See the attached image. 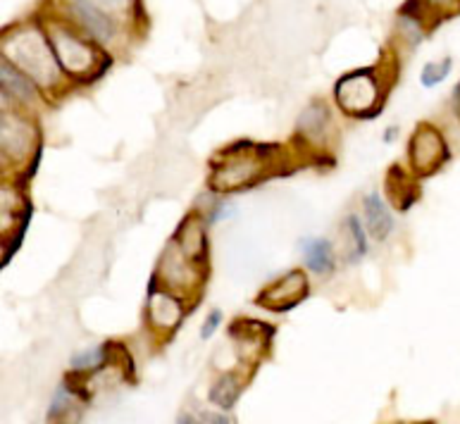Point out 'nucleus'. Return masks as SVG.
<instances>
[{"mask_svg": "<svg viewBox=\"0 0 460 424\" xmlns=\"http://www.w3.org/2000/svg\"><path fill=\"white\" fill-rule=\"evenodd\" d=\"M75 13L79 14V20L86 29H89L91 34L101 39V41H108L112 36V22L111 17L105 13H101L96 5H91V3H75Z\"/></svg>", "mask_w": 460, "mask_h": 424, "instance_id": "1", "label": "nucleus"}, {"mask_svg": "<svg viewBox=\"0 0 460 424\" xmlns=\"http://www.w3.org/2000/svg\"><path fill=\"white\" fill-rule=\"evenodd\" d=\"M365 212H367V225H370V232L377 236V239H385L386 234L392 232V217H389V212H386L385 203L379 200L377 193H370L367 199H365Z\"/></svg>", "mask_w": 460, "mask_h": 424, "instance_id": "2", "label": "nucleus"}, {"mask_svg": "<svg viewBox=\"0 0 460 424\" xmlns=\"http://www.w3.org/2000/svg\"><path fill=\"white\" fill-rule=\"evenodd\" d=\"M305 248V261H308L310 269L315 272H327L332 269L334 261H332V246L324 239H313L303 243Z\"/></svg>", "mask_w": 460, "mask_h": 424, "instance_id": "3", "label": "nucleus"}, {"mask_svg": "<svg viewBox=\"0 0 460 424\" xmlns=\"http://www.w3.org/2000/svg\"><path fill=\"white\" fill-rule=\"evenodd\" d=\"M210 396H213L215 403L222 405V408L227 411V408L234 405L232 401H236V396H239V389H236V384H234L232 376H222L220 382L213 386V393H210Z\"/></svg>", "mask_w": 460, "mask_h": 424, "instance_id": "4", "label": "nucleus"}, {"mask_svg": "<svg viewBox=\"0 0 460 424\" xmlns=\"http://www.w3.org/2000/svg\"><path fill=\"white\" fill-rule=\"evenodd\" d=\"M448 69H451V60H444L441 65H427L425 72H422V84H425V86L439 84L441 79L448 75Z\"/></svg>", "mask_w": 460, "mask_h": 424, "instance_id": "5", "label": "nucleus"}, {"mask_svg": "<svg viewBox=\"0 0 460 424\" xmlns=\"http://www.w3.org/2000/svg\"><path fill=\"white\" fill-rule=\"evenodd\" d=\"M103 360H105L103 349H93V350H89V353L76 356L75 360H72V365H75L76 370H79V367H82V370H91V367H96V365H101Z\"/></svg>", "mask_w": 460, "mask_h": 424, "instance_id": "6", "label": "nucleus"}, {"mask_svg": "<svg viewBox=\"0 0 460 424\" xmlns=\"http://www.w3.org/2000/svg\"><path fill=\"white\" fill-rule=\"evenodd\" d=\"M14 79V72L10 67H7V65H3V84H10ZM14 93H17V96L20 98H29L31 96V89H29V86H14Z\"/></svg>", "mask_w": 460, "mask_h": 424, "instance_id": "7", "label": "nucleus"}, {"mask_svg": "<svg viewBox=\"0 0 460 424\" xmlns=\"http://www.w3.org/2000/svg\"><path fill=\"white\" fill-rule=\"evenodd\" d=\"M349 226L350 232L356 234V241H358V255H363L365 251H367V243H365V234L363 229H360V225H358L356 217H349Z\"/></svg>", "mask_w": 460, "mask_h": 424, "instance_id": "8", "label": "nucleus"}, {"mask_svg": "<svg viewBox=\"0 0 460 424\" xmlns=\"http://www.w3.org/2000/svg\"><path fill=\"white\" fill-rule=\"evenodd\" d=\"M220 320H222L220 313H213V315L208 317V322H206V324H203V339H210V336H213V331H215V329H217Z\"/></svg>", "mask_w": 460, "mask_h": 424, "instance_id": "9", "label": "nucleus"}, {"mask_svg": "<svg viewBox=\"0 0 460 424\" xmlns=\"http://www.w3.org/2000/svg\"><path fill=\"white\" fill-rule=\"evenodd\" d=\"M454 98H456V110H458V117H460V84H458V89H456Z\"/></svg>", "mask_w": 460, "mask_h": 424, "instance_id": "10", "label": "nucleus"}]
</instances>
